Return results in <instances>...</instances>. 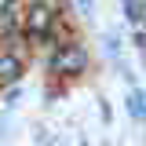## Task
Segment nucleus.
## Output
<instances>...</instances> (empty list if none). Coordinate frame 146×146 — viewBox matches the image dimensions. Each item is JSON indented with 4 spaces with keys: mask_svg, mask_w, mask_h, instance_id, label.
Returning <instances> with one entry per match:
<instances>
[{
    "mask_svg": "<svg viewBox=\"0 0 146 146\" xmlns=\"http://www.w3.org/2000/svg\"><path fill=\"white\" fill-rule=\"evenodd\" d=\"M51 33H55V7L48 0L26 4V11H22V36L29 44H44V40H51Z\"/></svg>",
    "mask_w": 146,
    "mask_h": 146,
    "instance_id": "1",
    "label": "nucleus"
},
{
    "mask_svg": "<svg viewBox=\"0 0 146 146\" xmlns=\"http://www.w3.org/2000/svg\"><path fill=\"white\" fill-rule=\"evenodd\" d=\"M48 62H51V70L58 77H77V73L88 66V51L77 40H62V44H55V51H51Z\"/></svg>",
    "mask_w": 146,
    "mask_h": 146,
    "instance_id": "2",
    "label": "nucleus"
},
{
    "mask_svg": "<svg viewBox=\"0 0 146 146\" xmlns=\"http://www.w3.org/2000/svg\"><path fill=\"white\" fill-rule=\"evenodd\" d=\"M22 11H26L22 0H0V40L4 44H11L22 33Z\"/></svg>",
    "mask_w": 146,
    "mask_h": 146,
    "instance_id": "3",
    "label": "nucleus"
},
{
    "mask_svg": "<svg viewBox=\"0 0 146 146\" xmlns=\"http://www.w3.org/2000/svg\"><path fill=\"white\" fill-rule=\"evenodd\" d=\"M18 77H22V55L4 48L0 51V84H15Z\"/></svg>",
    "mask_w": 146,
    "mask_h": 146,
    "instance_id": "4",
    "label": "nucleus"
}]
</instances>
